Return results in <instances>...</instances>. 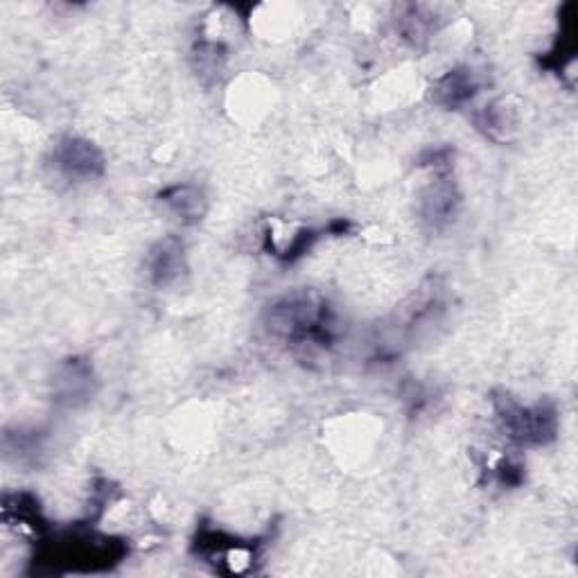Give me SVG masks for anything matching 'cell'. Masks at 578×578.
<instances>
[{
	"mask_svg": "<svg viewBox=\"0 0 578 578\" xmlns=\"http://www.w3.org/2000/svg\"><path fill=\"white\" fill-rule=\"evenodd\" d=\"M504 432L517 443H546L554 439L556 416L542 405L522 407L513 401H504L497 407Z\"/></svg>",
	"mask_w": 578,
	"mask_h": 578,
	"instance_id": "obj_1",
	"label": "cell"
},
{
	"mask_svg": "<svg viewBox=\"0 0 578 578\" xmlns=\"http://www.w3.org/2000/svg\"><path fill=\"white\" fill-rule=\"evenodd\" d=\"M147 276L149 281L168 287L181 279V273L186 271V256H184V245L176 237L161 239L159 245L149 251L147 256Z\"/></svg>",
	"mask_w": 578,
	"mask_h": 578,
	"instance_id": "obj_3",
	"label": "cell"
},
{
	"mask_svg": "<svg viewBox=\"0 0 578 578\" xmlns=\"http://www.w3.org/2000/svg\"><path fill=\"white\" fill-rule=\"evenodd\" d=\"M475 88L477 86H475L470 73H452L450 77H445L441 82L439 94L445 98V104L459 107L475 96Z\"/></svg>",
	"mask_w": 578,
	"mask_h": 578,
	"instance_id": "obj_5",
	"label": "cell"
},
{
	"mask_svg": "<svg viewBox=\"0 0 578 578\" xmlns=\"http://www.w3.org/2000/svg\"><path fill=\"white\" fill-rule=\"evenodd\" d=\"M52 165L71 181H90L104 174L102 151L84 138L66 136L52 149Z\"/></svg>",
	"mask_w": 578,
	"mask_h": 578,
	"instance_id": "obj_2",
	"label": "cell"
},
{
	"mask_svg": "<svg viewBox=\"0 0 578 578\" xmlns=\"http://www.w3.org/2000/svg\"><path fill=\"white\" fill-rule=\"evenodd\" d=\"M161 204L174 212L184 224H195L204 218L206 199L195 186H174L161 193Z\"/></svg>",
	"mask_w": 578,
	"mask_h": 578,
	"instance_id": "obj_4",
	"label": "cell"
}]
</instances>
